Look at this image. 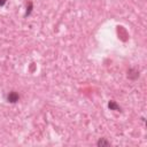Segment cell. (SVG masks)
<instances>
[{"label": "cell", "mask_w": 147, "mask_h": 147, "mask_svg": "<svg viewBox=\"0 0 147 147\" xmlns=\"http://www.w3.org/2000/svg\"><path fill=\"white\" fill-rule=\"evenodd\" d=\"M18 99H20V95L15 91H11V92H9L7 94V101L10 102V103H16L18 101Z\"/></svg>", "instance_id": "1"}, {"label": "cell", "mask_w": 147, "mask_h": 147, "mask_svg": "<svg viewBox=\"0 0 147 147\" xmlns=\"http://www.w3.org/2000/svg\"><path fill=\"white\" fill-rule=\"evenodd\" d=\"M138 76H139L138 70H136V69H129V71H127V77H129V79H137Z\"/></svg>", "instance_id": "2"}, {"label": "cell", "mask_w": 147, "mask_h": 147, "mask_svg": "<svg viewBox=\"0 0 147 147\" xmlns=\"http://www.w3.org/2000/svg\"><path fill=\"white\" fill-rule=\"evenodd\" d=\"M108 108L110 109V110H121V107L116 103V101H114V100H110L109 102H108Z\"/></svg>", "instance_id": "3"}, {"label": "cell", "mask_w": 147, "mask_h": 147, "mask_svg": "<svg viewBox=\"0 0 147 147\" xmlns=\"http://www.w3.org/2000/svg\"><path fill=\"white\" fill-rule=\"evenodd\" d=\"M96 145H98L99 147H101V146H109V145H110V142H109L108 140H106L105 138H101V139H99V140H98Z\"/></svg>", "instance_id": "4"}, {"label": "cell", "mask_w": 147, "mask_h": 147, "mask_svg": "<svg viewBox=\"0 0 147 147\" xmlns=\"http://www.w3.org/2000/svg\"><path fill=\"white\" fill-rule=\"evenodd\" d=\"M28 5H29V7H28V9H26V13H25V16H28V15H30V13H31V10H32V2H31V1H29V2H28Z\"/></svg>", "instance_id": "5"}, {"label": "cell", "mask_w": 147, "mask_h": 147, "mask_svg": "<svg viewBox=\"0 0 147 147\" xmlns=\"http://www.w3.org/2000/svg\"><path fill=\"white\" fill-rule=\"evenodd\" d=\"M6 1H7V0H0V6H3V5L6 3Z\"/></svg>", "instance_id": "6"}]
</instances>
